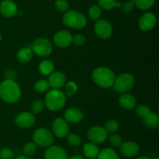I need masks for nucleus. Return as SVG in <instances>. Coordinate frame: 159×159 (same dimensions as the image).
Segmentation results:
<instances>
[{
	"label": "nucleus",
	"mask_w": 159,
	"mask_h": 159,
	"mask_svg": "<svg viewBox=\"0 0 159 159\" xmlns=\"http://www.w3.org/2000/svg\"><path fill=\"white\" fill-rule=\"evenodd\" d=\"M21 97V89L14 80L8 79L0 83V98L6 103H16Z\"/></svg>",
	"instance_id": "1"
},
{
	"label": "nucleus",
	"mask_w": 159,
	"mask_h": 159,
	"mask_svg": "<svg viewBox=\"0 0 159 159\" xmlns=\"http://www.w3.org/2000/svg\"><path fill=\"white\" fill-rule=\"evenodd\" d=\"M115 79L114 72L107 67H99L93 72V81L101 88L107 89L112 87Z\"/></svg>",
	"instance_id": "2"
},
{
	"label": "nucleus",
	"mask_w": 159,
	"mask_h": 159,
	"mask_svg": "<svg viewBox=\"0 0 159 159\" xmlns=\"http://www.w3.org/2000/svg\"><path fill=\"white\" fill-rule=\"evenodd\" d=\"M66 103V96L59 89H51L45 96V106L51 111H58Z\"/></svg>",
	"instance_id": "3"
},
{
	"label": "nucleus",
	"mask_w": 159,
	"mask_h": 159,
	"mask_svg": "<svg viewBox=\"0 0 159 159\" xmlns=\"http://www.w3.org/2000/svg\"><path fill=\"white\" fill-rule=\"evenodd\" d=\"M62 21L65 26L73 29H82L87 24L86 17L76 10H70L65 12Z\"/></svg>",
	"instance_id": "4"
},
{
	"label": "nucleus",
	"mask_w": 159,
	"mask_h": 159,
	"mask_svg": "<svg viewBox=\"0 0 159 159\" xmlns=\"http://www.w3.org/2000/svg\"><path fill=\"white\" fill-rule=\"evenodd\" d=\"M33 141L37 145L43 148H49L54 141L52 132L44 127L37 129L33 134Z\"/></svg>",
	"instance_id": "5"
},
{
	"label": "nucleus",
	"mask_w": 159,
	"mask_h": 159,
	"mask_svg": "<svg viewBox=\"0 0 159 159\" xmlns=\"http://www.w3.org/2000/svg\"><path fill=\"white\" fill-rule=\"evenodd\" d=\"M135 84V78L130 73H123L115 79L113 86L120 93H124L131 89Z\"/></svg>",
	"instance_id": "6"
},
{
	"label": "nucleus",
	"mask_w": 159,
	"mask_h": 159,
	"mask_svg": "<svg viewBox=\"0 0 159 159\" xmlns=\"http://www.w3.org/2000/svg\"><path fill=\"white\" fill-rule=\"evenodd\" d=\"M32 51L39 57H48L52 53L53 46L46 38H37L32 44Z\"/></svg>",
	"instance_id": "7"
},
{
	"label": "nucleus",
	"mask_w": 159,
	"mask_h": 159,
	"mask_svg": "<svg viewBox=\"0 0 159 159\" xmlns=\"http://www.w3.org/2000/svg\"><path fill=\"white\" fill-rule=\"evenodd\" d=\"M94 30L99 38L108 39L113 34V26L108 20H98L94 25Z\"/></svg>",
	"instance_id": "8"
},
{
	"label": "nucleus",
	"mask_w": 159,
	"mask_h": 159,
	"mask_svg": "<svg viewBox=\"0 0 159 159\" xmlns=\"http://www.w3.org/2000/svg\"><path fill=\"white\" fill-rule=\"evenodd\" d=\"M51 128L53 134L58 138H66L69 134V126L68 122L63 118L58 117L54 119L51 124Z\"/></svg>",
	"instance_id": "9"
},
{
	"label": "nucleus",
	"mask_w": 159,
	"mask_h": 159,
	"mask_svg": "<svg viewBox=\"0 0 159 159\" xmlns=\"http://www.w3.org/2000/svg\"><path fill=\"white\" fill-rule=\"evenodd\" d=\"M108 133L105 128L100 126H95L91 127L87 132V137L90 142L94 144H102L107 140Z\"/></svg>",
	"instance_id": "10"
},
{
	"label": "nucleus",
	"mask_w": 159,
	"mask_h": 159,
	"mask_svg": "<svg viewBox=\"0 0 159 159\" xmlns=\"http://www.w3.org/2000/svg\"><path fill=\"white\" fill-rule=\"evenodd\" d=\"M72 37L71 33L65 30H59L54 34L53 41L54 44L61 48H65L69 46L72 43Z\"/></svg>",
	"instance_id": "11"
},
{
	"label": "nucleus",
	"mask_w": 159,
	"mask_h": 159,
	"mask_svg": "<svg viewBox=\"0 0 159 159\" xmlns=\"http://www.w3.org/2000/svg\"><path fill=\"white\" fill-rule=\"evenodd\" d=\"M35 123V116L30 112H22L15 118V124L20 128H29Z\"/></svg>",
	"instance_id": "12"
},
{
	"label": "nucleus",
	"mask_w": 159,
	"mask_h": 159,
	"mask_svg": "<svg viewBox=\"0 0 159 159\" xmlns=\"http://www.w3.org/2000/svg\"><path fill=\"white\" fill-rule=\"evenodd\" d=\"M156 23V16L153 13L146 12L140 17L138 20V27L142 31H150L155 27Z\"/></svg>",
	"instance_id": "13"
},
{
	"label": "nucleus",
	"mask_w": 159,
	"mask_h": 159,
	"mask_svg": "<svg viewBox=\"0 0 159 159\" xmlns=\"http://www.w3.org/2000/svg\"><path fill=\"white\" fill-rule=\"evenodd\" d=\"M139 145L134 141H125L120 146V152L126 158H132L139 153Z\"/></svg>",
	"instance_id": "14"
},
{
	"label": "nucleus",
	"mask_w": 159,
	"mask_h": 159,
	"mask_svg": "<svg viewBox=\"0 0 159 159\" xmlns=\"http://www.w3.org/2000/svg\"><path fill=\"white\" fill-rule=\"evenodd\" d=\"M66 77L62 71H57L51 73L48 78V82L49 86L53 89H59L65 85Z\"/></svg>",
	"instance_id": "15"
},
{
	"label": "nucleus",
	"mask_w": 159,
	"mask_h": 159,
	"mask_svg": "<svg viewBox=\"0 0 159 159\" xmlns=\"http://www.w3.org/2000/svg\"><path fill=\"white\" fill-rule=\"evenodd\" d=\"M18 12V8L12 0H3L0 3V13L5 17L10 18Z\"/></svg>",
	"instance_id": "16"
},
{
	"label": "nucleus",
	"mask_w": 159,
	"mask_h": 159,
	"mask_svg": "<svg viewBox=\"0 0 159 159\" xmlns=\"http://www.w3.org/2000/svg\"><path fill=\"white\" fill-rule=\"evenodd\" d=\"M66 152L58 145H51L44 153V159H68Z\"/></svg>",
	"instance_id": "17"
},
{
	"label": "nucleus",
	"mask_w": 159,
	"mask_h": 159,
	"mask_svg": "<svg viewBox=\"0 0 159 159\" xmlns=\"http://www.w3.org/2000/svg\"><path fill=\"white\" fill-rule=\"evenodd\" d=\"M84 117L83 113L82 110L78 108H68L67 109L64 113V119L67 122L77 124L82 120Z\"/></svg>",
	"instance_id": "18"
},
{
	"label": "nucleus",
	"mask_w": 159,
	"mask_h": 159,
	"mask_svg": "<svg viewBox=\"0 0 159 159\" xmlns=\"http://www.w3.org/2000/svg\"><path fill=\"white\" fill-rule=\"evenodd\" d=\"M119 103L126 110H133L137 106V99L134 96L130 93H124L120 96Z\"/></svg>",
	"instance_id": "19"
},
{
	"label": "nucleus",
	"mask_w": 159,
	"mask_h": 159,
	"mask_svg": "<svg viewBox=\"0 0 159 159\" xmlns=\"http://www.w3.org/2000/svg\"><path fill=\"white\" fill-rule=\"evenodd\" d=\"M82 152L87 158L94 159L97 158L99 153V149L97 144L92 142H88L84 144L83 148H82Z\"/></svg>",
	"instance_id": "20"
},
{
	"label": "nucleus",
	"mask_w": 159,
	"mask_h": 159,
	"mask_svg": "<svg viewBox=\"0 0 159 159\" xmlns=\"http://www.w3.org/2000/svg\"><path fill=\"white\" fill-rule=\"evenodd\" d=\"M34 52L32 49L28 47L20 48L16 54V58L20 63H27L32 59Z\"/></svg>",
	"instance_id": "21"
},
{
	"label": "nucleus",
	"mask_w": 159,
	"mask_h": 159,
	"mask_svg": "<svg viewBox=\"0 0 159 159\" xmlns=\"http://www.w3.org/2000/svg\"><path fill=\"white\" fill-rule=\"evenodd\" d=\"M38 70L40 74H42L43 75H50L51 73L54 72V65L51 61L43 60L39 64Z\"/></svg>",
	"instance_id": "22"
},
{
	"label": "nucleus",
	"mask_w": 159,
	"mask_h": 159,
	"mask_svg": "<svg viewBox=\"0 0 159 159\" xmlns=\"http://www.w3.org/2000/svg\"><path fill=\"white\" fill-rule=\"evenodd\" d=\"M144 120V123L148 127L152 129L157 128L159 125V117L158 114L154 113H151L147 117H145Z\"/></svg>",
	"instance_id": "23"
},
{
	"label": "nucleus",
	"mask_w": 159,
	"mask_h": 159,
	"mask_svg": "<svg viewBox=\"0 0 159 159\" xmlns=\"http://www.w3.org/2000/svg\"><path fill=\"white\" fill-rule=\"evenodd\" d=\"M98 159H120L119 155L112 148H105L99 152Z\"/></svg>",
	"instance_id": "24"
},
{
	"label": "nucleus",
	"mask_w": 159,
	"mask_h": 159,
	"mask_svg": "<svg viewBox=\"0 0 159 159\" xmlns=\"http://www.w3.org/2000/svg\"><path fill=\"white\" fill-rule=\"evenodd\" d=\"M99 7L106 10H110L113 7H120V3L116 0H98Z\"/></svg>",
	"instance_id": "25"
},
{
	"label": "nucleus",
	"mask_w": 159,
	"mask_h": 159,
	"mask_svg": "<svg viewBox=\"0 0 159 159\" xmlns=\"http://www.w3.org/2000/svg\"><path fill=\"white\" fill-rule=\"evenodd\" d=\"M34 89H35L37 93H46L47 91H48V89H49L50 88L48 81L44 80V79H40V80H37V82L34 83Z\"/></svg>",
	"instance_id": "26"
},
{
	"label": "nucleus",
	"mask_w": 159,
	"mask_h": 159,
	"mask_svg": "<svg viewBox=\"0 0 159 159\" xmlns=\"http://www.w3.org/2000/svg\"><path fill=\"white\" fill-rule=\"evenodd\" d=\"M37 149V145L34 142V141H33V142H27L24 144V146H23V152L26 156L30 157L36 153Z\"/></svg>",
	"instance_id": "27"
},
{
	"label": "nucleus",
	"mask_w": 159,
	"mask_h": 159,
	"mask_svg": "<svg viewBox=\"0 0 159 159\" xmlns=\"http://www.w3.org/2000/svg\"><path fill=\"white\" fill-rule=\"evenodd\" d=\"M102 15V9L97 5H93L89 9V16L93 20H98Z\"/></svg>",
	"instance_id": "28"
},
{
	"label": "nucleus",
	"mask_w": 159,
	"mask_h": 159,
	"mask_svg": "<svg viewBox=\"0 0 159 159\" xmlns=\"http://www.w3.org/2000/svg\"><path fill=\"white\" fill-rule=\"evenodd\" d=\"M66 139L68 144L72 147H78L80 145L81 142H82L80 136L76 134H68L66 136Z\"/></svg>",
	"instance_id": "29"
},
{
	"label": "nucleus",
	"mask_w": 159,
	"mask_h": 159,
	"mask_svg": "<svg viewBox=\"0 0 159 159\" xmlns=\"http://www.w3.org/2000/svg\"><path fill=\"white\" fill-rule=\"evenodd\" d=\"M155 2V0H134V4L138 9L146 10L153 6Z\"/></svg>",
	"instance_id": "30"
},
{
	"label": "nucleus",
	"mask_w": 159,
	"mask_h": 159,
	"mask_svg": "<svg viewBox=\"0 0 159 159\" xmlns=\"http://www.w3.org/2000/svg\"><path fill=\"white\" fill-rule=\"evenodd\" d=\"M78 85L75 82H68L65 85V93L64 94L67 96H72L77 93Z\"/></svg>",
	"instance_id": "31"
},
{
	"label": "nucleus",
	"mask_w": 159,
	"mask_h": 159,
	"mask_svg": "<svg viewBox=\"0 0 159 159\" xmlns=\"http://www.w3.org/2000/svg\"><path fill=\"white\" fill-rule=\"evenodd\" d=\"M119 124L115 120H110L105 124V130H107V133H114L119 130Z\"/></svg>",
	"instance_id": "32"
},
{
	"label": "nucleus",
	"mask_w": 159,
	"mask_h": 159,
	"mask_svg": "<svg viewBox=\"0 0 159 159\" xmlns=\"http://www.w3.org/2000/svg\"><path fill=\"white\" fill-rule=\"evenodd\" d=\"M54 6L57 11L61 12H66L69 11V4L66 0H56Z\"/></svg>",
	"instance_id": "33"
},
{
	"label": "nucleus",
	"mask_w": 159,
	"mask_h": 159,
	"mask_svg": "<svg viewBox=\"0 0 159 159\" xmlns=\"http://www.w3.org/2000/svg\"><path fill=\"white\" fill-rule=\"evenodd\" d=\"M44 103L40 99H36L31 104V110H32L33 114H38L42 110H43Z\"/></svg>",
	"instance_id": "34"
},
{
	"label": "nucleus",
	"mask_w": 159,
	"mask_h": 159,
	"mask_svg": "<svg viewBox=\"0 0 159 159\" xmlns=\"http://www.w3.org/2000/svg\"><path fill=\"white\" fill-rule=\"evenodd\" d=\"M136 113L138 114V116L139 117L144 119L145 117H147L152 111H151V109L145 105H139L136 109Z\"/></svg>",
	"instance_id": "35"
},
{
	"label": "nucleus",
	"mask_w": 159,
	"mask_h": 159,
	"mask_svg": "<svg viewBox=\"0 0 159 159\" xmlns=\"http://www.w3.org/2000/svg\"><path fill=\"white\" fill-rule=\"evenodd\" d=\"M85 41H86V38L83 34H78L72 37V43L76 46H83L85 43Z\"/></svg>",
	"instance_id": "36"
},
{
	"label": "nucleus",
	"mask_w": 159,
	"mask_h": 159,
	"mask_svg": "<svg viewBox=\"0 0 159 159\" xmlns=\"http://www.w3.org/2000/svg\"><path fill=\"white\" fill-rule=\"evenodd\" d=\"M14 153L9 148H4L0 150V159H13Z\"/></svg>",
	"instance_id": "37"
},
{
	"label": "nucleus",
	"mask_w": 159,
	"mask_h": 159,
	"mask_svg": "<svg viewBox=\"0 0 159 159\" xmlns=\"http://www.w3.org/2000/svg\"><path fill=\"white\" fill-rule=\"evenodd\" d=\"M109 141H110V144H111L113 147L118 148L121 145V144L123 143L122 141V138H121L120 135L117 134H113L109 138Z\"/></svg>",
	"instance_id": "38"
},
{
	"label": "nucleus",
	"mask_w": 159,
	"mask_h": 159,
	"mask_svg": "<svg viewBox=\"0 0 159 159\" xmlns=\"http://www.w3.org/2000/svg\"><path fill=\"white\" fill-rule=\"evenodd\" d=\"M134 0H130V1L125 2L122 6V10L126 13L131 12L134 9Z\"/></svg>",
	"instance_id": "39"
},
{
	"label": "nucleus",
	"mask_w": 159,
	"mask_h": 159,
	"mask_svg": "<svg viewBox=\"0 0 159 159\" xmlns=\"http://www.w3.org/2000/svg\"><path fill=\"white\" fill-rule=\"evenodd\" d=\"M15 159H31L30 157L26 156V155H20V156H17Z\"/></svg>",
	"instance_id": "40"
},
{
	"label": "nucleus",
	"mask_w": 159,
	"mask_h": 159,
	"mask_svg": "<svg viewBox=\"0 0 159 159\" xmlns=\"http://www.w3.org/2000/svg\"><path fill=\"white\" fill-rule=\"evenodd\" d=\"M68 159H85L82 156H80V155H75V156L71 157V158Z\"/></svg>",
	"instance_id": "41"
},
{
	"label": "nucleus",
	"mask_w": 159,
	"mask_h": 159,
	"mask_svg": "<svg viewBox=\"0 0 159 159\" xmlns=\"http://www.w3.org/2000/svg\"><path fill=\"white\" fill-rule=\"evenodd\" d=\"M137 159H151V158L147 156H141V157H139V158H138Z\"/></svg>",
	"instance_id": "42"
},
{
	"label": "nucleus",
	"mask_w": 159,
	"mask_h": 159,
	"mask_svg": "<svg viewBox=\"0 0 159 159\" xmlns=\"http://www.w3.org/2000/svg\"><path fill=\"white\" fill-rule=\"evenodd\" d=\"M1 40H2V34L1 33H0V42H1Z\"/></svg>",
	"instance_id": "43"
},
{
	"label": "nucleus",
	"mask_w": 159,
	"mask_h": 159,
	"mask_svg": "<svg viewBox=\"0 0 159 159\" xmlns=\"http://www.w3.org/2000/svg\"><path fill=\"white\" fill-rule=\"evenodd\" d=\"M156 159H158V158H156Z\"/></svg>",
	"instance_id": "44"
}]
</instances>
